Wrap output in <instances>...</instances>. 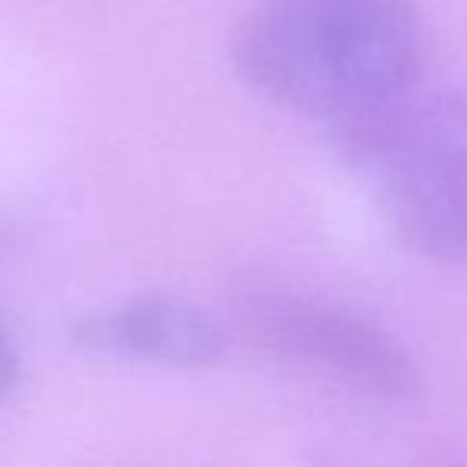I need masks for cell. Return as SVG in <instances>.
Masks as SVG:
<instances>
[{
    "label": "cell",
    "mask_w": 467,
    "mask_h": 467,
    "mask_svg": "<svg viewBox=\"0 0 467 467\" xmlns=\"http://www.w3.org/2000/svg\"><path fill=\"white\" fill-rule=\"evenodd\" d=\"M234 65L256 93L324 125L352 163L420 93L426 29L410 0H269Z\"/></svg>",
    "instance_id": "6da1fadb"
},
{
    "label": "cell",
    "mask_w": 467,
    "mask_h": 467,
    "mask_svg": "<svg viewBox=\"0 0 467 467\" xmlns=\"http://www.w3.org/2000/svg\"><path fill=\"white\" fill-rule=\"evenodd\" d=\"M352 163L375 180L378 205L410 254L467 260V87L420 90Z\"/></svg>",
    "instance_id": "7a4b0ae2"
},
{
    "label": "cell",
    "mask_w": 467,
    "mask_h": 467,
    "mask_svg": "<svg viewBox=\"0 0 467 467\" xmlns=\"http://www.w3.org/2000/svg\"><path fill=\"white\" fill-rule=\"evenodd\" d=\"M241 320L263 346L371 400L407 403L422 390L420 368L394 333L343 307L282 288H250Z\"/></svg>",
    "instance_id": "3957f363"
},
{
    "label": "cell",
    "mask_w": 467,
    "mask_h": 467,
    "mask_svg": "<svg viewBox=\"0 0 467 467\" xmlns=\"http://www.w3.org/2000/svg\"><path fill=\"white\" fill-rule=\"evenodd\" d=\"M78 346L103 356H129L173 368H208L227 352L212 314L173 295H144L78 327Z\"/></svg>",
    "instance_id": "277c9868"
},
{
    "label": "cell",
    "mask_w": 467,
    "mask_h": 467,
    "mask_svg": "<svg viewBox=\"0 0 467 467\" xmlns=\"http://www.w3.org/2000/svg\"><path fill=\"white\" fill-rule=\"evenodd\" d=\"M16 384H20V352H16L14 333L0 320V407L7 403V397L16 390Z\"/></svg>",
    "instance_id": "5b68a950"
}]
</instances>
